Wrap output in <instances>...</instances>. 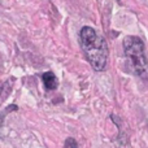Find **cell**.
I'll list each match as a JSON object with an SVG mask.
<instances>
[{"label":"cell","mask_w":148,"mask_h":148,"mask_svg":"<svg viewBox=\"0 0 148 148\" xmlns=\"http://www.w3.org/2000/svg\"><path fill=\"white\" fill-rule=\"evenodd\" d=\"M79 39L82 49L91 66L97 72L104 70L108 61V46L105 39L90 26L82 27Z\"/></svg>","instance_id":"obj_1"},{"label":"cell","mask_w":148,"mask_h":148,"mask_svg":"<svg viewBox=\"0 0 148 148\" xmlns=\"http://www.w3.org/2000/svg\"><path fill=\"white\" fill-rule=\"evenodd\" d=\"M123 51L131 72L140 78L148 79V59L144 52L143 40L138 36H126L123 39Z\"/></svg>","instance_id":"obj_2"},{"label":"cell","mask_w":148,"mask_h":148,"mask_svg":"<svg viewBox=\"0 0 148 148\" xmlns=\"http://www.w3.org/2000/svg\"><path fill=\"white\" fill-rule=\"evenodd\" d=\"M42 79H43V83L46 86L47 90H55L59 84V81H57L56 75H55L52 72H47L42 75Z\"/></svg>","instance_id":"obj_3"},{"label":"cell","mask_w":148,"mask_h":148,"mask_svg":"<svg viewBox=\"0 0 148 148\" xmlns=\"http://www.w3.org/2000/svg\"><path fill=\"white\" fill-rule=\"evenodd\" d=\"M64 148H78V144H77L74 138H68L66 140H65Z\"/></svg>","instance_id":"obj_4"}]
</instances>
